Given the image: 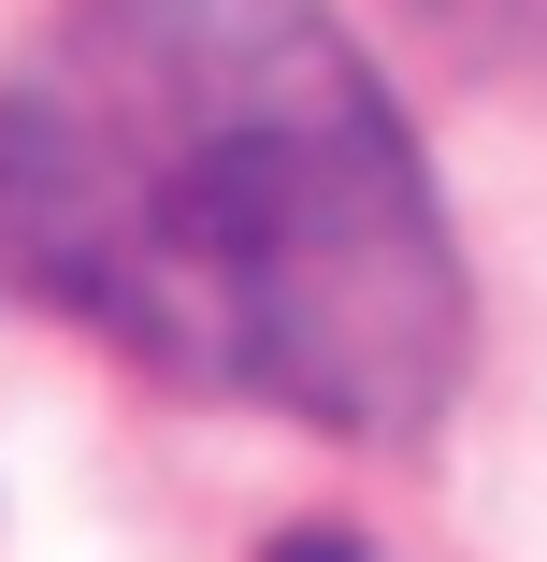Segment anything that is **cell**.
I'll use <instances>...</instances> for the list:
<instances>
[{"label":"cell","mask_w":547,"mask_h":562,"mask_svg":"<svg viewBox=\"0 0 547 562\" xmlns=\"http://www.w3.org/2000/svg\"><path fill=\"white\" fill-rule=\"evenodd\" d=\"M0 274L317 432H418L461 375L432 173L317 0H72L0 87Z\"/></svg>","instance_id":"6da1fadb"},{"label":"cell","mask_w":547,"mask_h":562,"mask_svg":"<svg viewBox=\"0 0 547 562\" xmlns=\"http://www.w3.org/2000/svg\"><path fill=\"white\" fill-rule=\"evenodd\" d=\"M432 44H461V58H504V72H547V0H418Z\"/></svg>","instance_id":"7a4b0ae2"},{"label":"cell","mask_w":547,"mask_h":562,"mask_svg":"<svg viewBox=\"0 0 547 562\" xmlns=\"http://www.w3.org/2000/svg\"><path fill=\"white\" fill-rule=\"evenodd\" d=\"M274 562H375V548H346V533H288Z\"/></svg>","instance_id":"3957f363"}]
</instances>
